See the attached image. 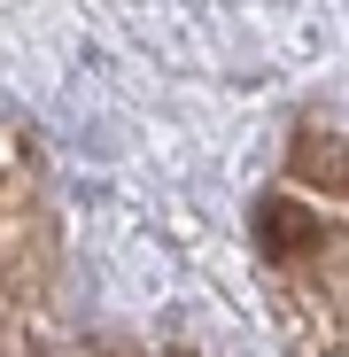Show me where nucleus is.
Wrapping results in <instances>:
<instances>
[{
    "label": "nucleus",
    "mask_w": 349,
    "mask_h": 357,
    "mask_svg": "<svg viewBox=\"0 0 349 357\" xmlns=\"http://www.w3.org/2000/svg\"><path fill=\"white\" fill-rule=\"evenodd\" d=\"M295 178H311V187H334L341 195V132H295Z\"/></svg>",
    "instance_id": "obj_2"
},
{
    "label": "nucleus",
    "mask_w": 349,
    "mask_h": 357,
    "mask_svg": "<svg viewBox=\"0 0 349 357\" xmlns=\"http://www.w3.org/2000/svg\"><path fill=\"white\" fill-rule=\"evenodd\" d=\"M256 241H264V257H318L326 249V218H311L303 202H264L256 210Z\"/></svg>",
    "instance_id": "obj_1"
}]
</instances>
